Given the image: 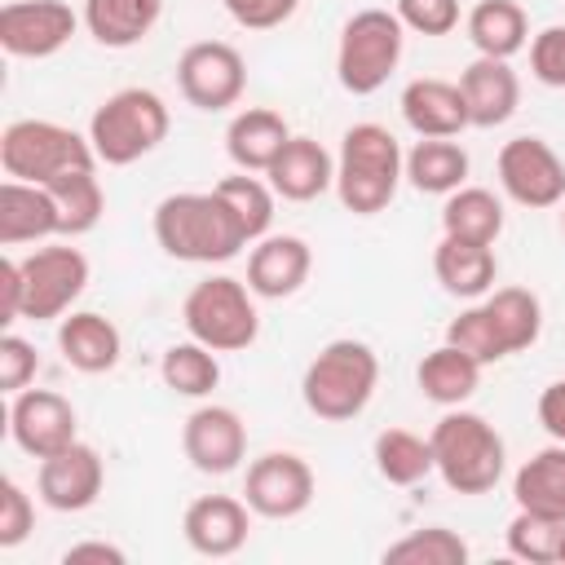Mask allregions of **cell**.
<instances>
[{
  "instance_id": "obj_47",
  "label": "cell",
  "mask_w": 565,
  "mask_h": 565,
  "mask_svg": "<svg viewBox=\"0 0 565 565\" xmlns=\"http://www.w3.org/2000/svg\"><path fill=\"white\" fill-rule=\"evenodd\" d=\"M0 291H4V322H18L22 318V274H18L13 256L0 260Z\"/></svg>"
},
{
  "instance_id": "obj_24",
  "label": "cell",
  "mask_w": 565,
  "mask_h": 565,
  "mask_svg": "<svg viewBox=\"0 0 565 565\" xmlns=\"http://www.w3.org/2000/svg\"><path fill=\"white\" fill-rule=\"evenodd\" d=\"M57 349H62L66 366H75L84 375H102V371H115L124 340H119V327L110 318L79 309V313H66L57 322Z\"/></svg>"
},
{
  "instance_id": "obj_36",
  "label": "cell",
  "mask_w": 565,
  "mask_h": 565,
  "mask_svg": "<svg viewBox=\"0 0 565 565\" xmlns=\"http://www.w3.org/2000/svg\"><path fill=\"white\" fill-rule=\"evenodd\" d=\"M212 190L230 203V212L238 216V225H243V234L252 243L269 234V225H274V199H278L269 181H260L252 172H234V177H221Z\"/></svg>"
},
{
  "instance_id": "obj_38",
  "label": "cell",
  "mask_w": 565,
  "mask_h": 565,
  "mask_svg": "<svg viewBox=\"0 0 565 565\" xmlns=\"http://www.w3.org/2000/svg\"><path fill=\"white\" fill-rule=\"evenodd\" d=\"M384 561L388 565H463L468 543L450 525H424V530H411L406 539L388 543Z\"/></svg>"
},
{
  "instance_id": "obj_46",
  "label": "cell",
  "mask_w": 565,
  "mask_h": 565,
  "mask_svg": "<svg viewBox=\"0 0 565 565\" xmlns=\"http://www.w3.org/2000/svg\"><path fill=\"white\" fill-rule=\"evenodd\" d=\"M84 561H97V565H124V547L115 543H102V539H88V543H71L62 552V565H84Z\"/></svg>"
},
{
  "instance_id": "obj_22",
  "label": "cell",
  "mask_w": 565,
  "mask_h": 565,
  "mask_svg": "<svg viewBox=\"0 0 565 565\" xmlns=\"http://www.w3.org/2000/svg\"><path fill=\"white\" fill-rule=\"evenodd\" d=\"M402 119H406L419 137H459L463 128H472L459 84L437 79V75L411 79V84L402 88Z\"/></svg>"
},
{
  "instance_id": "obj_12",
  "label": "cell",
  "mask_w": 565,
  "mask_h": 565,
  "mask_svg": "<svg viewBox=\"0 0 565 565\" xmlns=\"http://www.w3.org/2000/svg\"><path fill=\"white\" fill-rule=\"evenodd\" d=\"M243 499L256 516L291 521L313 503V468L291 450H269V455L252 459Z\"/></svg>"
},
{
  "instance_id": "obj_20",
  "label": "cell",
  "mask_w": 565,
  "mask_h": 565,
  "mask_svg": "<svg viewBox=\"0 0 565 565\" xmlns=\"http://www.w3.org/2000/svg\"><path fill=\"white\" fill-rule=\"evenodd\" d=\"M265 177H269V185H274L278 199H287V203H309V199H318V194H327V190L335 185V159L327 154L322 141H313V137H291V141L278 150V159L269 163Z\"/></svg>"
},
{
  "instance_id": "obj_35",
  "label": "cell",
  "mask_w": 565,
  "mask_h": 565,
  "mask_svg": "<svg viewBox=\"0 0 565 565\" xmlns=\"http://www.w3.org/2000/svg\"><path fill=\"white\" fill-rule=\"evenodd\" d=\"M486 313L494 318V331L503 335L508 353L530 349L539 340V331H543V305L525 287H499V291H490L486 296Z\"/></svg>"
},
{
  "instance_id": "obj_11",
  "label": "cell",
  "mask_w": 565,
  "mask_h": 565,
  "mask_svg": "<svg viewBox=\"0 0 565 565\" xmlns=\"http://www.w3.org/2000/svg\"><path fill=\"white\" fill-rule=\"evenodd\" d=\"M499 185L521 207H556L565 199V159L543 137H512L499 150Z\"/></svg>"
},
{
  "instance_id": "obj_13",
  "label": "cell",
  "mask_w": 565,
  "mask_h": 565,
  "mask_svg": "<svg viewBox=\"0 0 565 565\" xmlns=\"http://www.w3.org/2000/svg\"><path fill=\"white\" fill-rule=\"evenodd\" d=\"M84 18L62 0H9L0 9V49L9 57H53Z\"/></svg>"
},
{
  "instance_id": "obj_6",
  "label": "cell",
  "mask_w": 565,
  "mask_h": 565,
  "mask_svg": "<svg viewBox=\"0 0 565 565\" xmlns=\"http://www.w3.org/2000/svg\"><path fill=\"white\" fill-rule=\"evenodd\" d=\"M0 163L4 177L31 181V185H53L71 172L97 168V150L88 137H79L66 124L53 119H13L0 137Z\"/></svg>"
},
{
  "instance_id": "obj_1",
  "label": "cell",
  "mask_w": 565,
  "mask_h": 565,
  "mask_svg": "<svg viewBox=\"0 0 565 565\" xmlns=\"http://www.w3.org/2000/svg\"><path fill=\"white\" fill-rule=\"evenodd\" d=\"M154 243L185 265L234 260L252 238L216 190H181L154 207Z\"/></svg>"
},
{
  "instance_id": "obj_25",
  "label": "cell",
  "mask_w": 565,
  "mask_h": 565,
  "mask_svg": "<svg viewBox=\"0 0 565 565\" xmlns=\"http://www.w3.org/2000/svg\"><path fill=\"white\" fill-rule=\"evenodd\" d=\"M433 274L441 282V291L459 296V300H477L494 287L499 260L490 252V243H468V238H450L441 234L437 252H433Z\"/></svg>"
},
{
  "instance_id": "obj_30",
  "label": "cell",
  "mask_w": 565,
  "mask_h": 565,
  "mask_svg": "<svg viewBox=\"0 0 565 565\" xmlns=\"http://www.w3.org/2000/svg\"><path fill=\"white\" fill-rule=\"evenodd\" d=\"M468 177V150L455 137H419L406 154V181L419 194H450Z\"/></svg>"
},
{
  "instance_id": "obj_32",
  "label": "cell",
  "mask_w": 565,
  "mask_h": 565,
  "mask_svg": "<svg viewBox=\"0 0 565 565\" xmlns=\"http://www.w3.org/2000/svg\"><path fill=\"white\" fill-rule=\"evenodd\" d=\"M375 472L388 481V486H415L424 481L428 472H437L433 463V441L411 433V428H384L375 437Z\"/></svg>"
},
{
  "instance_id": "obj_5",
  "label": "cell",
  "mask_w": 565,
  "mask_h": 565,
  "mask_svg": "<svg viewBox=\"0 0 565 565\" xmlns=\"http://www.w3.org/2000/svg\"><path fill=\"white\" fill-rule=\"evenodd\" d=\"M168 128H172V115L154 88H119L93 110L88 141L97 150V163L128 168L141 154L159 150Z\"/></svg>"
},
{
  "instance_id": "obj_28",
  "label": "cell",
  "mask_w": 565,
  "mask_h": 565,
  "mask_svg": "<svg viewBox=\"0 0 565 565\" xmlns=\"http://www.w3.org/2000/svg\"><path fill=\"white\" fill-rule=\"evenodd\" d=\"M512 494H516V508H530V512H543V516H561L565 521V441L534 450L516 468Z\"/></svg>"
},
{
  "instance_id": "obj_4",
  "label": "cell",
  "mask_w": 565,
  "mask_h": 565,
  "mask_svg": "<svg viewBox=\"0 0 565 565\" xmlns=\"http://www.w3.org/2000/svg\"><path fill=\"white\" fill-rule=\"evenodd\" d=\"M428 441H433V463L455 494H486L499 486L508 455H503V437L486 415L450 406L433 424Z\"/></svg>"
},
{
  "instance_id": "obj_27",
  "label": "cell",
  "mask_w": 565,
  "mask_h": 565,
  "mask_svg": "<svg viewBox=\"0 0 565 565\" xmlns=\"http://www.w3.org/2000/svg\"><path fill=\"white\" fill-rule=\"evenodd\" d=\"M463 26H468V40L481 57L512 62L530 40V22H525V9L516 0H477Z\"/></svg>"
},
{
  "instance_id": "obj_7",
  "label": "cell",
  "mask_w": 565,
  "mask_h": 565,
  "mask_svg": "<svg viewBox=\"0 0 565 565\" xmlns=\"http://www.w3.org/2000/svg\"><path fill=\"white\" fill-rule=\"evenodd\" d=\"M402 44H406V26L393 9H358L344 22L335 49L340 88L353 97H371L375 88H384L402 62Z\"/></svg>"
},
{
  "instance_id": "obj_39",
  "label": "cell",
  "mask_w": 565,
  "mask_h": 565,
  "mask_svg": "<svg viewBox=\"0 0 565 565\" xmlns=\"http://www.w3.org/2000/svg\"><path fill=\"white\" fill-rule=\"evenodd\" d=\"M446 344L463 349V353L477 358L481 366L508 358V344H503V335L494 331V318L486 313V305H468V309H459V318H450V327H446Z\"/></svg>"
},
{
  "instance_id": "obj_10",
  "label": "cell",
  "mask_w": 565,
  "mask_h": 565,
  "mask_svg": "<svg viewBox=\"0 0 565 565\" xmlns=\"http://www.w3.org/2000/svg\"><path fill=\"white\" fill-rule=\"evenodd\" d=\"M177 88L199 110H230L247 88L243 53L225 40H199L177 57Z\"/></svg>"
},
{
  "instance_id": "obj_42",
  "label": "cell",
  "mask_w": 565,
  "mask_h": 565,
  "mask_svg": "<svg viewBox=\"0 0 565 565\" xmlns=\"http://www.w3.org/2000/svg\"><path fill=\"white\" fill-rule=\"evenodd\" d=\"M530 71L547 88H565V26H543L530 40Z\"/></svg>"
},
{
  "instance_id": "obj_33",
  "label": "cell",
  "mask_w": 565,
  "mask_h": 565,
  "mask_svg": "<svg viewBox=\"0 0 565 565\" xmlns=\"http://www.w3.org/2000/svg\"><path fill=\"white\" fill-rule=\"evenodd\" d=\"M159 375L177 397H207L221 384V362H216V349H207L199 340H181V344L163 349Z\"/></svg>"
},
{
  "instance_id": "obj_26",
  "label": "cell",
  "mask_w": 565,
  "mask_h": 565,
  "mask_svg": "<svg viewBox=\"0 0 565 565\" xmlns=\"http://www.w3.org/2000/svg\"><path fill=\"white\" fill-rule=\"evenodd\" d=\"M163 13V0H84V26L102 49L141 44Z\"/></svg>"
},
{
  "instance_id": "obj_8",
  "label": "cell",
  "mask_w": 565,
  "mask_h": 565,
  "mask_svg": "<svg viewBox=\"0 0 565 565\" xmlns=\"http://www.w3.org/2000/svg\"><path fill=\"white\" fill-rule=\"evenodd\" d=\"M252 296L256 291L230 274H212V278L194 282L181 305V322H185L190 340H199L216 353L247 349L260 335V313H256Z\"/></svg>"
},
{
  "instance_id": "obj_21",
  "label": "cell",
  "mask_w": 565,
  "mask_h": 565,
  "mask_svg": "<svg viewBox=\"0 0 565 565\" xmlns=\"http://www.w3.org/2000/svg\"><path fill=\"white\" fill-rule=\"evenodd\" d=\"M53 234H62V225H57V203H53L49 185L4 177V185H0V247L44 243Z\"/></svg>"
},
{
  "instance_id": "obj_41",
  "label": "cell",
  "mask_w": 565,
  "mask_h": 565,
  "mask_svg": "<svg viewBox=\"0 0 565 565\" xmlns=\"http://www.w3.org/2000/svg\"><path fill=\"white\" fill-rule=\"evenodd\" d=\"M35 530V503L18 481H0V547H18Z\"/></svg>"
},
{
  "instance_id": "obj_3",
  "label": "cell",
  "mask_w": 565,
  "mask_h": 565,
  "mask_svg": "<svg viewBox=\"0 0 565 565\" xmlns=\"http://www.w3.org/2000/svg\"><path fill=\"white\" fill-rule=\"evenodd\" d=\"M375 384H380L375 349L366 340L344 335L313 353V362L305 366V380H300V397L318 419L344 424L366 411V402L375 397Z\"/></svg>"
},
{
  "instance_id": "obj_44",
  "label": "cell",
  "mask_w": 565,
  "mask_h": 565,
  "mask_svg": "<svg viewBox=\"0 0 565 565\" xmlns=\"http://www.w3.org/2000/svg\"><path fill=\"white\" fill-rule=\"evenodd\" d=\"M221 4H225V13H230L238 26H247V31L282 26V22L300 9V0H221Z\"/></svg>"
},
{
  "instance_id": "obj_23",
  "label": "cell",
  "mask_w": 565,
  "mask_h": 565,
  "mask_svg": "<svg viewBox=\"0 0 565 565\" xmlns=\"http://www.w3.org/2000/svg\"><path fill=\"white\" fill-rule=\"evenodd\" d=\"M287 141H291V128L269 106H247L225 128V154L234 159L238 172H269V163Z\"/></svg>"
},
{
  "instance_id": "obj_2",
  "label": "cell",
  "mask_w": 565,
  "mask_h": 565,
  "mask_svg": "<svg viewBox=\"0 0 565 565\" xmlns=\"http://www.w3.org/2000/svg\"><path fill=\"white\" fill-rule=\"evenodd\" d=\"M402 177H406V154L384 124H353L340 137L335 194L353 216L384 212L393 203Z\"/></svg>"
},
{
  "instance_id": "obj_18",
  "label": "cell",
  "mask_w": 565,
  "mask_h": 565,
  "mask_svg": "<svg viewBox=\"0 0 565 565\" xmlns=\"http://www.w3.org/2000/svg\"><path fill=\"white\" fill-rule=\"evenodd\" d=\"M309 269H313V252L305 238L265 234V238H256V247L247 256V287L260 300H282V296H296L305 287Z\"/></svg>"
},
{
  "instance_id": "obj_34",
  "label": "cell",
  "mask_w": 565,
  "mask_h": 565,
  "mask_svg": "<svg viewBox=\"0 0 565 565\" xmlns=\"http://www.w3.org/2000/svg\"><path fill=\"white\" fill-rule=\"evenodd\" d=\"M53 203H57V225H62V238H79L88 234L102 212H106V194H102V181H97V168L88 172H71L62 181L49 185Z\"/></svg>"
},
{
  "instance_id": "obj_48",
  "label": "cell",
  "mask_w": 565,
  "mask_h": 565,
  "mask_svg": "<svg viewBox=\"0 0 565 565\" xmlns=\"http://www.w3.org/2000/svg\"><path fill=\"white\" fill-rule=\"evenodd\" d=\"M561 565H565V543H561Z\"/></svg>"
},
{
  "instance_id": "obj_31",
  "label": "cell",
  "mask_w": 565,
  "mask_h": 565,
  "mask_svg": "<svg viewBox=\"0 0 565 565\" xmlns=\"http://www.w3.org/2000/svg\"><path fill=\"white\" fill-rule=\"evenodd\" d=\"M441 230L468 243H494L503 234V203L481 185H459L441 203Z\"/></svg>"
},
{
  "instance_id": "obj_15",
  "label": "cell",
  "mask_w": 565,
  "mask_h": 565,
  "mask_svg": "<svg viewBox=\"0 0 565 565\" xmlns=\"http://www.w3.org/2000/svg\"><path fill=\"white\" fill-rule=\"evenodd\" d=\"M102 481H106V468H102V455L84 441L40 459V472H35V490H40V503L53 508V512H84L97 503L102 494Z\"/></svg>"
},
{
  "instance_id": "obj_14",
  "label": "cell",
  "mask_w": 565,
  "mask_h": 565,
  "mask_svg": "<svg viewBox=\"0 0 565 565\" xmlns=\"http://www.w3.org/2000/svg\"><path fill=\"white\" fill-rule=\"evenodd\" d=\"M79 419H75V406L53 393V388H22L13 393V406H9V437L18 441L22 455L31 459H49L66 446H75L79 437Z\"/></svg>"
},
{
  "instance_id": "obj_9",
  "label": "cell",
  "mask_w": 565,
  "mask_h": 565,
  "mask_svg": "<svg viewBox=\"0 0 565 565\" xmlns=\"http://www.w3.org/2000/svg\"><path fill=\"white\" fill-rule=\"evenodd\" d=\"M22 274V318L31 322H53L66 318L71 305L88 287V256L79 247H35L31 256L18 260Z\"/></svg>"
},
{
  "instance_id": "obj_49",
  "label": "cell",
  "mask_w": 565,
  "mask_h": 565,
  "mask_svg": "<svg viewBox=\"0 0 565 565\" xmlns=\"http://www.w3.org/2000/svg\"><path fill=\"white\" fill-rule=\"evenodd\" d=\"M561 230H565V212H561Z\"/></svg>"
},
{
  "instance_id": "obj_45",
  "label": "cell",
  "mask_w": 565,
  "mask_h": 565,
  "mask_svg": "<svg viewBox=\"0 0 565 565\" xmlns=\"http://www.w3.org/2000/svg\"><path fill=\"white\" fill-rule=\"evenodd\" d=\"M539 424L552 433V441H565V375L539 393Z\"/></svg>"
},
{
  "instance_id": "obj_16",
  "label": "cell",
  "mask_w": 565,
  "mask_h": 565,
  "mask_svg": "<svg viewBox=\"0 0 565 565\" xmlns=\"http://www.w3.org/2000/svg\"><path fill=\"white\" fill-rule=\"evenodd\" d=\"M181 450L199 472L225 477L247 455V428H243L238 411H230V406H199V411H190V419L181 428Z\"/></svg>"
},
{
  "instance_id": "obj_17",
  "label": "cell",
  "mask_w": 565,
  "mask_h": 565,
  "mask_svg": "<svg viewBox=\"0 0 565 565\" xmlns=\"http://www.w3.org/2000/svg\"><path fill=\"white\" fill-rule=\"evenodd\" d=\"M459 93H463L472 128H499L521 106V79L503 57H481L477 53V62H468L459 71Z\"/></svg>"
},
{
  "instance_id": "obj_19",
  "label": "cell",
  "mask_w": 565,
  "mask_h": 565,
  "mask_svg": "<svg viewBox=\"0 0 565 565\" xmlns=\"http://www.w3.org/2000/svg\"><path fill=\"white\" fill-rule=\"evenodd\" d=\"M247 499H230V494H199L185 516H181V530H185V543L199 552V556H234L247 534H252V521H247Z\"/></svg>"
},
{
  "instance_id": "obj_37",
  "label": "cell",
  "mask_w": 565,
  "mask_h": 565,
  "mask_svg": "<svg viewBox=\"0 0 565 565\" xmlns=\"http://www.w3.org/2000/svg\"><path fill=\"white\" fill-rule=\"evenodd\" d=\"M561 543H565V521L561 516H543V512L516 508V516L508 521V552L516 561L556 565L561 561Z\"/></svg>"
},
{
  "instance_id": "obj_43",
  "label": "cell",
  "mask_w": 565,
  "mask_h": 565,
  "mask_svg": "<svg viewBox=\"0 0 565 565\" xmlns=\"http://www.w3.org/2000/svg\"><path fill=\"white\" fill-rule=\"evenodd\" d=\"M40 371V358H35V344H26L22 335H0V388L13 397L22 393Z\"/></svg>"
},
{
  "instance_id": "obj_40",
  "label": "cell",
  "mask_w": 565,
  "mask_h": 565,
  "mask_svg": "<svg viewBox=\"0 0 565 565\" xmlns=\"http://www.w3.org/2000/svg\"><path fill=\"white\" fill-rule=\"evenodd\" d=\"M393 13L419 35H450L459 26V0H397Z\"/></svg>"
},
{
  "instance_id": "obj_29",
  "label": "cell",
  "mask_w": 565,
  "mask_h": 565,
  "mask_svg": "<svg viewBox=\"0 0 565 565\" xmlns=\"http://www.w3.org/2000/svg\"><path fill=\"white\" fill-rule=\"evenodd\" d=\"M415 380H419V393L437 406H463L477 384H481V362L468 358L463 349L455 344H441L433 353H424V362L415 366Z\"/></svg>"
}]
</instances>
